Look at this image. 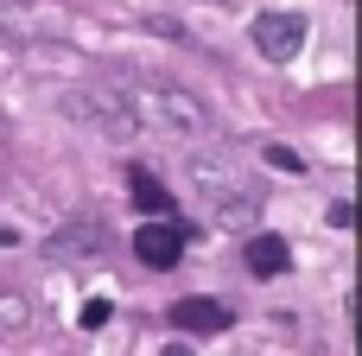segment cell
I'll return each instance as SVG.
<instances>
[{"label": "cell", "mask_w": 362, "mask_h": 356, "mask_svg": "<svg viewBox=\"0 0 362 356\" xmlns=\"http://www.w3.org/2000/svg\"><path fill=\"white\" fill-rule=\"evenodd\" d=\"M127 108H134V121H153L172 140H204L216 127V115L204 108V96H191L185 83H159V76L127 83Z\"/></svg>", "instance_id": "6da1fadb"}, {"label": "cell", "mask_w": 362, "mask_h": 356, "mask_svg": "<svg viewBox=\"0 0 362 356\" xmlns=\"http://www.w3.org/2000/svg\"><path fill=\"white\" fill-rule=\"evenodd\" d=\"M191 185L204 191L216 229H255L261 191H255V178H248L242 166H229V159H191Z\"/></svg>", "instance_id": "7a4b0ae2"}, {"label": "cell", "mask_w": 362, "mask_h": 356, "mask_svg": "<svg viewBox=\"0 0 362 356\" xmlns=\"http://www.w3.org/2000/svg\"><path fill=\"white\" fill-rule=\"evenodd\" d=\"M70 121H83V127H95L102 140H134V108H127V96H115V89H64V102H57Z\"/></svg>", "instance_id": "3957f363"}, {"label": "cell", "mask_w": 362, "mask_h": 356, "mask_svg": "<svg viewBox=\"0 0 362 356\" xmlns=\"http://www.w3.org/2000/svg\"><path fill=\"white\" fill-rule=\"evenodd\" d=\"M248 38H255V51H261L267 64H286V57H299V45H305V13L274 6V13H261V19L248 25Z\"/></svg>", "instance_id": "277c9868"}, {"label": "cell", "mask_w": 362, "mask_h": 356, "mask_svg": "<svg viewBox=\"0 0 362 356\" xmlns=\"http://www.w3.org/2000/svg\"><path fill=\"white\" fill-rule=\"evenodd\" d=\"M134 255H140L146 268H178L185 236H178L172 223H140V229H134Z\"/></svg>", "instance_id": "5b68a950"}, {"label": "cell", "mask_w": 362, "mask_h": 356, "mask_svg": "<svg viewBox=\"0 0 362 356\" xmlns=\"http://www.w3.org/2000/svg\"><path fill=\"white\" fill-rule=\"evenodd\" d=\"M127 197H134V210H146V223H165V210H172L165 185H159L146 166H127Z\"/></svg>", "instance_id": "8992f818"}, {"label": "cell", "mask_w": 362, "mask_h": 356, "mask_svg": "<svg viewBox=\"0 0 362 356\" xmlns=\"http://www.w3.org/2000/svg\"><path fill=\"white\" fill-rule=\"evenodd\" d=\"M286 268H293L286 236H248V274H255V280H274V274H286Z\"/></svg>", "instance_id": "52a82bcc"}, {"label": "cell", "mask_w": 362, "mask_h": 356, "mask_svg": "<svg viewBox=\"0 0 362 356\" xmlns=\"http://www.w3.org/2000/svg\"><path fill=\"white\" fill-rule=\"evenodd\" d=\"M172 325L178 331H229V306L223 299H178L172 306Z\"/></svg>", "instance_id": "ba28073f"}, {"label": "cell", "mask_w": 362, "mask_h": 356, "mask_svg": "<svg viewBox=\"0 0 362 356\" xmlns=\"http://www.w3.org/2000/svg\"><path fill=\"white\" fill-rule=\"evenodd\" d=\"M261 159H267V166H274V172H293V178H299V172H305V159H299V153H293V147H286V140H267V147H261Z\"/></svg>", "instance_id": "9c48e42d"}, {"label": "cell", "mask_w": 362, "mask_h": 356, "mask_svg": "<svg viewBox=\"0 0 362 356\" xmlns=\"http://www.w3.org/2000/svg\"><path fill=\"white\" fill-rule=\"evenodd\" d=\"M108 312H115L108 299H89V306H83V331H102V325H108Z\"/></svg>", "instance_id": "30bf717a"}, {"label": "cell", "mask_w": 362, "mask_h": 356, "mask_svg": "<svg viewBox=\"0 0 362 356\" xmlns=\"http://www.w3.org/2000/svg\"><path fill=\"white\" fill-rule=\"evenodd\" d=\"M19 318H25V306L19 299H0V325H19Z\"/></svg>", "instance_id": "8fae6325"}, {"label": "cell", "mask_w": 362, "mask_h": 356, "mask_svg": "<svg viewBox=\"0 0 362 356\" xmlns=\"http://www.w3.org/2000/svg\"><path fill=\"white\" fill-rule=\"evenodd\" d=\"M165 356H191V350H185V344H172V350H165Z\"/></svg>", "instance_id": "7c38bea8"}]
</instances>
